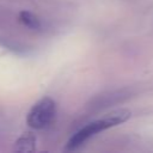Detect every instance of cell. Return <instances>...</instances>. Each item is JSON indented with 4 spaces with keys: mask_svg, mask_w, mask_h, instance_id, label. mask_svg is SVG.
<instances>
[{
    "mask_svg": "<svg viewBox=\"0 0 153 153\" xmlns=\"http://www.w3.org/2000/svg\"><path fill=\"white\" fill-rule=\"evenodd\" d=\"M19 20L29 29L31 30H41L42 29V23H41V19L33 14L32 12L30 11H22L19 13Z\"/></svg>",
    "mask_w": 153,
    "mask_h": 153,
    "instance_id": "obj_4",
    "label": "cell"
},
{
    "mask_svg": "<svg viewBox=\"0 0 153 153\" xmlns=\"http://www.w3.org/2000/svg\"><path fill=\"white\" fill-rule=\"evenodd\" d=\"M35 146H36V136L31 131H25L16 140L13 149L16 152L29 153L35 151Z\"/></svg>",
    "mask_w": 153,
    "mask_h": 153,
    "instance_id": "obj_3",
    "label": "cell"
},
{
    "mask_svg": "<svg viewBox=\"0 0 153 153\" xmlns=\"http://www.w3.org/2000/svg\"><path fill=\"white\" fill-rule=\"evenodd\" d=\"M131 112L128 109H117L114 110L106 115H104L103 117L94 120L90 123H87L85 127H82L81 129H79L66 143L65 146V151H74L78 149L79 147H81L86 141H88L92 136L97 135L98 133L106 130L111 127L118 126L121 123H124L126 121H128L130 118Z\"/></svg>",
    "mask_w": 153,
    "mask_h": 153,
    "instance_id": "obj_1",
    "label": "cell"
},
{
    "mask_svg": "<svg viewBox=\"0 0 153 153\" xmlns=\"http://www.w3.org/2000/svg\"><path fill=\"white\" fill-rule=\"evenodd\" d=\"M56 114V104L53 98L43 97L36 102L26 115V123L32 129H44L51 124Z\"/></svg>",
    "mask_w": 153,
    "mask_h": 153,
    "instance_id": "obj_2",
    "label": "cell"
}]
</instances>
